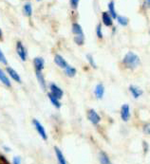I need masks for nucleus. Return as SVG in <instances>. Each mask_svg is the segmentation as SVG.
Returning <instances> with one entry per match:
<instances>
[{"mask_svg":"<svg viewBox=\"0 0 150 164\" xmlns=\"http://www.w3.org/2000/svg\"><path fill=\"white\" fill-rule=\"evenodd\" d=\"M33 65H34V69L35 71H39L41 72L44 68V66H45V61L43 58L41 57H36L34 58L33 60Z\"/></svg>","mask_w":150,"mask_h":164,"instance_id":"obj_7","label":"nucleus"},{"mask_svg":"<svg viewBox=\"0 0 150 164\" xmlns=\"http://www.w3.org/2000/svg\"><path fill=\"white\" fill-rule=\"evenodd\" d=\"M23 12H24V14L26 16H31L32 14V7H31V3H26L23 7Z\"/></svg>","mask_w":150,"mask_h":164,"instance_id":"obj_20","label":"nucleus"},{"mask_svg":"<svg viewBox=\"0 0 150 164\" xmlns=\"http://www.w3.org/2000/svg\"><path fill=\"white\" fill-rule=\"evenodd\" d=\"M99 158H100V162L101 164H112L109 157L108 156V155L104 152H101L99 155Z\"/></svg>","mask_w":150,"mask_h":164,"instance_id":"obj_16","label":"nucleus"},{"mask_svg":"<svg viewBox=\"0 0 150 164\" xmlns=\"http://www.w3.org/2000/svg\"><path fill=\"white\" fill-rule=\"evenodd\" d=\"M16 52H17L18 56L20 57V59L22 61L25 62L27 60V56H28L27 49H26V47L24 46V45L20 41L16 43Z\"/></svg>","mask_w":150,"mask_h":164,"instance_id":"obj_3","label":"nucleus"},{"mask_svg":"<svg viewBox=\"0 0 150 164\" xmlns=\"http://www.w3.org/2000/svg\"><path fill=\"white\" fill-rule=\"evenodd\" d=\"M72 32L75 35H84L83 29H82V27L78 23H74L72 25Z\"/></svg>","mask_w":150,"mask_h":164,"instance_id":"obj_19","label":"nucleus"},{"mask_svg":"<svg viewBox=\"0 0 150 164\" xmlns=\"http://www.w3.org/2000/svg\"><path fill=\"white\" fill-rule=\"evenodd\" d=\"M49 90H51V93L52 95H53L55 98H57V99H61L62 97H63V95H64V92H63V90L58 86V85H56L55 84H51L49 85Z\"/></svg>","mask_w":150,"mask_h":164,"instance_id":"obj_4","label":"nucleus"},{"mask_svg":"<svg viewBox=\"0 0 150 164\" xmlns=\"http://www.w3.org/2000/svg\"><path fill=\"white\" fill-rule=\"evenodd\" d=\"M87 119L90 121V123H92L93 124H98L101 121V117L99 116V114L94 110V109H90L87 112Z\"/></svg>","mask_w":150,"mask_h":164,"instance_id":"obj_5","label":"nucleus"},{"mask_svg":"<svg viewBox=\"0 0 150 164\" xmlns=\"http://www.w3.org/2000/svg\"><path fill=\"white\" fill-rule=\"evenodd\" d=\"M145 4H146L147 7L150 8V0H145Z\"/></svg>","mask_w":150,"mask_h":164,"instance_id":"obj_30","label":"nucleus"},{"mask_svg":"<svg viewBox=\"0 0 150 164\" xmlns=\"http://www.w3.org/2000/svg\"><path fill=\"white\" fill-rule=\"evenodd\" d=\"M117 20H118V23L121 25V26H127L128 24V18L125 17V16H117Z\"/></svg>","mask_w":150,"mask_h":164,"instance_id":"obj_22","label":"nucleus"},{"mask_svg":"<svg viewBox=\"0 0 150 164\" xmlns=\"http://www.w3.org/2000/svg\"><path fill=\"white\" fill-rule=\"evenodd\" d=\"M32 124L34 126V128L36 129V131L38 132V134L40 135V137L44 139V140H47V132L44 128V126L40 123V122L36 119H33L32 120Z\"/></svg>","mask_w":150,"mask_h":164,"instance_id":"obj_2","label":"nucleus"},{"mask_svg":"<svg viewBox=\"0 0 150 164\" xmlns=\"http://www.w3.org/2000/svg\"><path fill=\"white\" fill-rule=\"evenodd\" d=\"M0 62H1L2 64H4V65H6V64H7V59H6L5 55L3 54V52H2L1 48H0Z\"/></svg>","mask_w":150,"mask_h":164,"instance_id":"obj_26","label":"nucleus"},{"mask_svg":"<svg viewBox=\"0 0 150 164\" xmlns=\"http://www.w3.org/2000/svg\"><path fill=\"white\" fill-rule=\"evenodd\" d=\"M2 35H3V33H2V30H0V39H1V38H2Z\"/></svg>","mask_w":150,"mask_h":164,"instance_id":"obj_32","label":"nucleus"},{"mask_svg":"<svg viewBox=\"0 0 150 164\" xmlns=\"http://www.w3.org/2000/svg\"><path fill=\"white\" fill-rule=\"evenodd\" d=\"M35 74H36V78L42 87V89H46V82H45V78H44V75L42 74V71L39 72V71H35Z\"/></svg>","mask_w":150,"mask_h":164,"instance_id":"obj_17","label":"nucleus"},{"mask_svg":"<svg viewBox=\"0 0 150 164\" xmlns=\"http://www.w3.org/2000/svg\"><path fill=\"white\" fill-rule=\"evenodd\" d=\"M54 62H55V64H56L59 68H64V69L69 66L68 63H67V61H66L61 55H59V54H56V55L54 56Z\"/></svg>","mask_w":150,"mask_h":164,"instance_id":"obj_8","label":"nucleus"},{"mask_svg":"<svg viewBox=\"0 0 150 164\" xmlns=\"http://www.w3.org/2000/svg\"><path fill=\"white\" fill-rule=\"evenodd\" d=\"M121 118L124 122H127L130 118V109L128 104H123L121 108Z\"/></svg>","mask_w":150,"mask_h":164,"instance_id":"obj_6","label":"nucleus"},{"mask_svg":"<svg viewBox=\"0 0 150 164\" xmlns=\"http://www.w3.org/2000/svg\"><path fill=\"white\" fill-rule=\"evenodd\" d=\"M129 91H130V93L132 94V96L135 98V99H138L139 97H141L142 95V90L140 88V87H138V86H136V85H130L129 86Z\"/></svg>","mask_w":150,"mask_h":164,"instance_id":"obj_10","label":"nucleus"},{"mask_svg":"<svg viewBox=\"0 0 150 164\" xmlns=\"http://www.w3.org/2000/svg\"><path fill=\"white\" fill-rule=\"evenodd\" d=\"M143 131H144V133H145V134H148V135H150V124H147V125H145V126H144V129H143Z\"/></svg>","mask_w":150,"mask_h":164,"instance_id":"obj_29","label":"nucleus"},{"mask_svg":"<svg viewBox=\"0 0 150 164\" xmlns=\"http://www.w3.org/2000/svg\"><path fill=\"white\" fill-rule=\"evenodd\" d=\"M47 97H48L49 101L52 102L53 105H54V107H56V108H60V107H61V102H60L59 99L55 98V97H54L53 95H52L51 93L47 94Z\"/></svg>","mask_w":150,"mask_h":164,"instance_id":"obj_15","label":"nucleus"},{"mask_svg":"<svg viewBox=\"0 0 150 164\" xmlns=\"http://www.w3.org/2000/svg\"><path fill=\"white\" fill-rule=\"evenodd\" d=\"M86 58H87V60H88V62H89V64L94 68H96V64H95V62H94V59H93V57L90 55V54H87L86 55Z\"/></svg>","mask_w":150,"mask_h":164,"instance_id":"obj_25","label":"nucleus"},{"mask_svg":"<svg viewBox=\"0 0 150 164\" xmlns=\"http://www.w3.org/2000/svg\"><path fill=\"white\" fill-rule=\"evenodd\" d=\"M7 71H8V73H9V75L14 79V81H15V82H17V83H21V78H20V76L18 75V73L14 69V68H7Z\"/></svg>","mask_w":150,"mask_h":164,"instance_id":"obj_13","label":"nucleus"},{"mask_svg":"<svg viewBox=\"0 0 150 164\" xmlns=\"http://www.w3.org/2000/svg\"><path fill=\"white\" fill-rule=\"evenodd\" d=\"M108 14L112 18H117V13L115 11V4L114 1H110L108 3Z\"/></svg>","mask_w":150,"mask_h":164,"instance_id":"obj_18","label":"nucleus"},{"mask_svg":"<svg viewBox=\"0 0 150 164\" xmlns=\"http://www.w3.org/2000/svg\"><path fill=\"white\" fill-rule=\"evenodd\" d=\"M0 81H1L3 83V85H5L6 86L10 87L12 85L11 84V81L9 80V78L7 77V75L5 74V72L0 68Z\"/></svg>","mask_w":150,"mask_h":164,"instance_id":"obj_14","label":"nucleus"},{"mask_svg":"<svg viewBox=\"0 0 150 164\" xmlns=\"http://www.w3.org/2000/svg\"><path fill=\"white\" fill-rule=\"evenodd\" d=\"M13 164H21V158L19 156H14L13 159Z\"/></svg>","mask_w":150,"mask_h":164,"instance_id":"obj_28","label":"nucleus"},{"mask_svg":"<svg viewBox=\"0 0 150 164\" xmlns=\"http://www.w3.org/2000/svg\"><path fill=\"white\" fill-rule=\"evenodd\" d=\"M96 34L98 36V38L102 39L103 38V32H102V26L101 24H99L96 28Z\"/></svg>","mask_w":150,"mask_h":164,"instance_id":"obj_24","label":"nucleus"},{"mask_svg":"<svg viewBox=\"0 0 150 164\" xmlns=\"http://www.w3.org/2000/svg\"><path fill=\"white\" fill-rule=\"evenodd\" d=\"M123 63L128 68H136L140 65V57L132 51H129L125 54L123 60Z\"/></svg>","mask_w":150,"mask_h":164,"instance_id":"obj_1","label":"nucleus"},{"mask_svg":"<svg viewBox=\"0 0 150 164\" xmlns=\"http://www.w3.org/2000/svg\"><path fill=\"white\" fill-rule=\"evenodd\" d=\"M65 74L67 76H69V77H73L76 74V69L73 67H71V66H68L65 68Z\"/></svg>","mask_w":150,"mask_h":164,"instance_id":"obj_21","label":"nucleus"},{"mask_svg":"<svg viewBox=\"0 0 150 164\" xmlns=\"http://www.w3.org/2000/svg\"><path fill=\"white\" fill-rule=\"evenodd\" d=\"M37 1H41V0H37Z\"/></svg>","mask_w":150,"mask_h":164,"instance_id":"obj_33","label":"nucleus"},{"mask_svg":"<svg viewBox=\"0 0 150 164\" xmlns=\"http://www.w3.org/2000/svg\"><path fill=\"white\" fill-rule=\"evenodd\" d=\"M54 151H55V155H56V158H57L58 164H67L66 158H65L62 151L58 147H54Z\"/></svg>","mask_w":150,"mask_h":164,"instance_id":"obj_11","label":"nucleus"},{"mask_svg":"<svg viewBox=\"0 0 150 164\" xmlns=\"http://www.w3.org/2000/svg\"><path fill=\"white\" fill-rule=\"evenodd\" d=\"M79 1H80V0H70V6H71V8L72 9H76L78 7Z\"/></svg>","mask_w":150,"mask_h":164,"instance_id":"obj_27","label":"nucleus"},{"mask_svg":"<svg viewBox=\"0 0 150 164\" xmlns=\"http://www.w3.org/2000/svg\"><path fill=\"white\" fill-rule=\"evenodd\" d=\"M94 94L96 96L97 99H102L104 97V94H105V87L102 84H98L95 87V90H94Z\"/></svg>","mask_w":150,"mask_h":164,"instance_id":"obj_9","label":"nucleus"},{"mask_svg":"<svg viewBox=\"0 0 150 164\" xmlns=\"http://www.w3.org/2000/svg\"><path fill=\"white\" fill-rule=\"evenodd\" d=\"M102 19H103V23L105 24V26H107V27H110V26H112V24H113L112 17L109 15L108 13H106V12L103 13Z\"/></svg>","mask_w":150,"mask_h":164,"instance_id":"obj_12","label":"nucleus"},{"mask_svg":"<svg viewBox=\"0 0 150 164\" xmlns=\"http://www.w3.org/2000/svg\"><path fill=\"white\" fill-rule=\"evenodd\" d=\"M84 41H85V37L84 35H75L74 37V42L79 45V46H82L84 44Z\"/></svg>","mask_w":150,"mask_h":164,"instance_id":"obj_23","label":"nucleus"},{"mask_svg":"<svg viewBox=\"0 0 150 164\" xmlns=\"http://www.w3.org/2000/svg\"><path fill=\"white\" fill-rule=\"evenodd\" d=\"M3 149H4L6 152H10V151H11V149H10L9 147H7V146H4V147H3Z\"/></svg>","mask_w":150,"mask_h":164,"instance_id":"obj_31","label":"nucleus"}]
</instances>
